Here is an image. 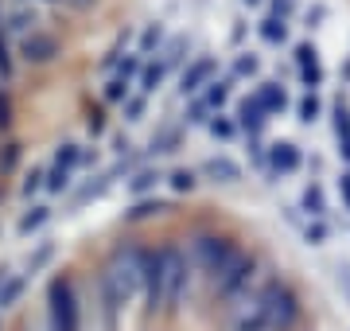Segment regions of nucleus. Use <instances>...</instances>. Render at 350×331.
<instances>
[{"label": "nucleus", "mask_w": 350, "mask_h": 331, "mask_svg": "<svg viewBox=\"0 0 350 331\" xmlns=\"http://www.w3.org/2000/svg\"><path fill=\"white\" fill-rule=\"evenodd\" d=\"M296 319H300L296 293L280 280H273V284L261 289V296L250 304V312L238 316V331H292Z\"/></svg>", "instance_id": "f257e3e1"}, {"label": "nucleus", "mask_w": 350, "mask_h": 331, "mask_svg": "<svg viewBox=\"0 0 350 331\" xmlns=\"http://www.w3.org/2000/svg\"><path fill=\"white\" fill-rule=\"evenodd\" d=\"M101 284H105V304L109 308L133 300L140 293V284H148V257L140 250H117L105 265Z\"/></svg>", "instance_id": "f03ea898"}, {"label": "nucleus", "mask_w": 350, "mask_h": 331, "mask_svg": "<svg viewBox=\"0 0 350 331\" xmlns=\"http://www.w3.org/2000/svg\"><path fill=\"white\" fill-rule=\"evenodd\" d=\"M183 284H187V261L179 250H160L148 257V312L175 308Z\"/></svg>", "instance_id": "7ed1b4c3"}, {"label": "nucleus", "mask_w": 350, "mask_h": 331, "mask_svg": "<svg viewBox=\"0 0 350 331\" xmlns=\"http://www.w3.org/2000/svg\"><path fill=\"white\" fill-rule=\"evenodd\" d=\"M47 312H51V331H82L78 328V304H75L70 277H55L47 284Z\"/></svg>", "instance_id": "20e7f679"}, {"label": "nucleus", "mask_w": 350, "mask_h": 331, "mask_svg": "<svg viewBox=\"0 0 350 331\" xmlns=\"http://www.w3.org/2000/svg\"><path fill=\"white\" fill-rule=\"evenodd\" d=\"M195 257H199V265L206 269L211 277H218V273H222L226 265H234L241 254L226 242V238H199V242H195Z\"/></svg>", "instance_id": "39448f33"}, {"label": "nucleus", "mask_w": 350, "mask_h": 331, "mask_svg": "<svg viewBox=\"0 0 350 331\" xmlns=\"http://www.w3.org/2000/svg\"><path fill=\"white\" fill-rule=\"evenodd\" d=\"M250 277H253V261H250V257H238L234 265H226L222 273L214 277V284H218V296H226V300H230V296H238L241 289L250 284Z\"/></svg>", "instance_id": "423d86ee"}, {"label": "nucleus", "mask_w": 350, "mask_h": 331, "mask_svg": "<svg viewBox=\"0 0 350 331\" xmlns=\"http://www.w3.org/2000/svg\"><path fill=\"white\" fill-rule=\"evenodd\" d=\"M300 164H304V156L292 140H276L273 148H269V168H273L276 176H292Z\"/></svg>", "instance_id": "0eeeda50"}, {"label": "nucleus", "mask_w": 350, "mask_h": 331, "mask_svg": "<svg viewBox=\"0 0 350 331\" xmlns=\"http://www.w3.org/2000/svg\"><path fill=\"white\" fill-rule=\"evenodd\" d=\"M211 75H214V59H195V63L183 70V78H179V90L183 94H199V90H206L211 86Z\"/></svg>", "instance_id": "6e6552de"}, {"label": "nucleus", "mask_w": 350, "mask_h": 331, "mask_svg": "<svg viewBox=\"0 0 350 331\" xmlns=\"http://www.w3.org/2000/svg\"><path fill=\"white\" fill-rule=\"evenodd\" d=\"M226 98H230V82H211V86H206V94L195 102V117H191V121H202L211 109H222Z\"/></svg>", "instance_id": "1a4fd4ad"}, {"label": "nucleus", "mask_w": 350, "mask_h": 331, "mask_svg": "<svg viewBox=\"0 0 350 331\" xmlns=\"http://www.w3.org/2000/svg\"><path fill=\"white\" fill-rule=\"evenodd\" d=\"M202 176H211L214 183H238L241 168L234 164L230 156H214V160H206V164H202Z\"/></svg>", "instance_id": "9d476101"}, {"label": "nucleus", "mask_w": 350, "mask_h": 331, "mask_svg": "<svg viewBox=\"0 0 350 331\" xmlns=\"http://www.w3.org/2000/svg\"><path fill=\"white\" fill-rule=\"evenodd\" d=\"M265 105L257 102V98H245V102L238 105V125L245 129V133H250V137H257V133H261V125H265Z\"/></svg>", "instance_id": "9b49d317"}, {"label": "nucleus", "mask_w": 350, "mask_h": 331, "mask_svg": "<svg viewBox=\"0 0 350 331\" xmlns=\"http://www.w3.org/2000/svg\"><path fill=\"white\" fill-rule=\"evenodd\" d=\"M253 98L265 105V114H280V109L288 105V94H284V86H280V82H261Z\"/></svg>", "instance_id": "f8f14e48"}, {"label": "nucleus", "mask_w": 350, "mask_h": 331, "mask_svg": "<svg viewBox=\"0 0 350 331\" xmlns=\"http://www.w3.org/2000/svg\"><path fill=\"white\" fill-rule=\"evenodd\" d=\"M20 51H24V59H36V63H47L51 55H55V39L51 36H27L24 43H20Z\"/></svg>", "instance_id": "ddd939ff"}, {"label": "nucleus", "mask_w": 350, "mask_h": 331, "mask_svg": "<svg viewBox=\"0 0 350 331\" xmlns=\"http://www.w3.org/2000/svg\"><path fill=\"white\" fill-rule=\"evenodd\" d=\"M300 211H304L308 218H323V215H327V199H323V187H319V183L304 187V195H300Z\"/></svg>", "instance_id": "4468645a"}, {"label": "nucleus", "mask_w": 350, "mask_h": 331, "mask_svg": "<svg viewBox=\"0 0 350 331\" xmlns=\"http://www.w3.org/2000/svg\"><path fill=\"white\" fill-rule=\"evenodd\" d=\"M257 31H261V39H265V43H273V47H280V43L288 39L284 16H269V20H261V27H257Z\"/></svg>", "instance_id": "2eb2a0df"}, {"label": "nucleus", "mask_w": 350, "mask_h": 331, "mask_svg": "<svg viewBox=\"0 0 350 331\" xmlns=\"http://www.w3.org/2000/svg\"><path fill=\"white\" fill-rule=\"evenodd\" d=\"M47 218H51V211H47V207H31V211H27V215L20 218V226H16V230H20V234L27 238V234H36V230L43 226Z\"/></svg>", "instance_id": "dca6fc26"}, {"label": "nucleus", "mask_w": 350, "mask_h": 331, "mask_svg": "<svg viewBox=\"0 0 350 331\" xmlns=\"http://www.w3.org/2000/svg\"><path fill=\"white\" fill-rule=\"evenodd\" d=\"M20 289H24V277L0 280V308H12V304H16V296H20Z\"/></svg>", "instance_id": "f3484780"}, {"label": "nucleus", "mask_w": 350, "mask_h": 331, "mask_svg": "<svg viewBox=\"0 0 350 331\" xmlns=\"http://www.w3.org/2000/svg\"><path fill=\"white\" fill-rule=\"evenodd\" d=\"M319 109H323V105H319V98H315V90L300 98V121L304 125H312L315 117H319Z\"/></svg>", "instance_id": "a211bd4d"}, {"label": "nucleus", "mask_w": 350, "mask_h": 331, "mask_svg": "<svg viewBox=\"0 0 350 331\" xmlns=\"http://www.w3.org/2000/svg\"><path fill=\"white\" fill-rule=\"evenodd\" d=\"M257 70H261V59H257L253 51H245L238 63H234V75H238V78H253Z\"/></svg>", "instance_id": "6ab92c4d"}, {"label": "nucleus", "mask_w": 350, "mask_h": 331, "mask_svg": "<svg viewBox=\"0 0 350 331\" xmlns=\"http://www.w3.org/2000/svg\"><path fill=\"white\" fill-rule=\"evenodd\" d=\"M163 75H167V63L148 66V70H144V82H140V90H144V94H152V90H156V86L163 82Z\"/></svg>", "instance_id": "aec40b11"}, {"label": "nucleus", "mask_w": 350, "mask_h": 331, "mask_svg": "<svg viewBox=\"0 0 350 331\" xmlns=\"http://www.w3.org/2000/svg\"><path fill=\"white\" fill-rule=\"evenodd\" d=\"M66 183H70V168L51 164V172H47V191H63Z\"/></svg>", "instance_id": "412c9836"}, {"label": "nucleus", "mask_w": 350, "mask_h": 331, "mask_svg": "<svg viewBox=\"0 0 350 331\" xmlns=\"http://www.w3.org/2000/svg\"><path fill=\"white\" fill-rule=\"evenodd\" d=\"M156 183H160V172H140V176L129 183V191H133V195H144V191H152Z\"/></svg>", "instance_id": "4be33fe9"}, {"label": "nucleus", "mask_w": 350, "mask_h": 331, "mask_svg": "<svg viewBox=\"0 0 350 331\" xmlns=\"http://www.w3.org/2000/svg\"><path fill=\"white\" fill-rule=\"evenodd\" d=\"M125 94H129V75H121V70H117V78L105 86V98H109V102H121Z\"/></svg>", "instance_id": "5701e85b"}, {"label": "nucleus", "mask_w": 350, "mask_h": 331, "mask_svg": "<svg viewBox=\"0 0 350 331\" xmlns=\"http://www.w3.org/2000/svg\"><path fill=\"white\" fill-rule=\"evenodd\" d=\"M234 129H238V125H234L230 117H222V114H218V117H211V133H214L218 140H230V137H234Z\"/></svg>", "instance_id": "b1692460"}, {"label": "nucleus", "mask_w": 350, "mask_h": 331, "mask_svg": "<svg viewBox=\"0 0 350 331\" xmlns=\"http://www.w3.org/2000/svg\"><path fill=\"white\" fill-rule=\"evenodd\" d=\"M78 160H82V153H78V144H63V148L55 153V164H59V168H75Z\"/></svg>", "instance_id": "393cba45"}, {"label": "nucleus", "mask_w": 350, "mask_h": 331, "mask_svg": "<svg viewBox=\"0 0 350 331\" xmlns=\"http://www.w3.org/2000/svg\"><path fill=\"white\" fill-rule=\"evenodd\" d=\"M304 238H308L312 246H323V242H327V226H323V218H312V222H308V230H304Z\"/></svg>", "instance_id": "a878e982"}, {"label": "nucleus", "mask_w": 350, "mask_h": 331, "mask_svg": "<svg viewBox=\"0 0 350 331\" xmlns=\"http://www.w3.org/2000/svg\"><path fill=\"white\" fill-rule=\"evenodd\" d=\"M172 187H175V191H191V187H195V172L175 168V172H172Z\"/></svg>", "instance_id": "bb28decb"}, {"label": "nucleus", "mask_w": 350, "mask_h": 331, "mask_svg": "<svg viewBox=\"0 0 350 331\" xmlns=\"http://www.w3.org/2000/svg\"><path fill=\"white\" fill-rule=\"evenodd\" d=\"M43 179H47V172H43V168H31V172H27V179H24V195H27V199H31V191H39V187H43Z\"/></svg>", "instance_id": "cd10ccee"}, {"label": "nucleus", "mask_w": 350, "mask_h": 331, "mask_svg": "<svg viewBox=\"0 0 350 331\" xmlns=\"http://www.w3.org/2000/svg\"><path fill=\"white\" fill-rule=\"evenodd\" d=\"M160 39H163V31H160V27H148V31H144V47H140V55H148L152 47L160 43Z\"/></svg>", "instance_id": "c85d7f7f"}, {"label": "nucleus", "mask_w": 350, "mask_h": 331, "mask_svg": "<svg viewBox=\"0 0 350 331\" xmlns=\"http://www.w3.org/2000/svg\"><path fill=\"white\" fill-rule=\"evenodd\" d=\"M163 203H140L137 211H133V218H144V215H160Z\"/></svg>", "instance_id": "c756f323"}, {"label": "nucleus", "mask_w": 350, "mask_h": 331, "mask_svg": "<svg viewBox=\"0 0 350 331\" xmlns=\"http://www.w3.org/2000/svg\"><path fill=\"white\" fill-rule=\"evenodd\" d=\"M292 12V0H273V16H288Z\"/></svg>", "instance_id": "7c9ffc66"}, {"label": "nucleus", "mask_w": 350, "mask_h": 331, "mask_svg": "<svg viewBox=\"0 0 350 331\" xmlns=\"http://www.w3.org/2000/svg\"><path fill=\"white\" fill-rule=\"evenodd\" d=\"M338 187H342V199H347V207H350V172L338 179Z\"/></svg>", "instance_id": "2f4dec72"}, {"label": "nucleus", "mask_w": 350, "mask_h": 331, "mask_svg": "<svg viewBox=\"0 0 350 331\" xmlns=\"http://www.w3.org/2000/svg\"><path fill=\"white\" fill-rule=\"evenodd\" d=\"M245 4H261V0H245Z\"/></svg>", "instance_id": "473e14b6"}, {"label": "nucleus", "mask_w": 350, "mask_h": 331, "mask_svg": "<svg viewBox=\"0 0 350 331\" xmlns=\"http://www.w3.org/2000/svg\"><path fill=\"white\" fill-rule=\"evenodd\" d=\"M0 280H4V269H0Z\"/></svg>", "instance_id": "72a5a7b5"}]
</instances>
